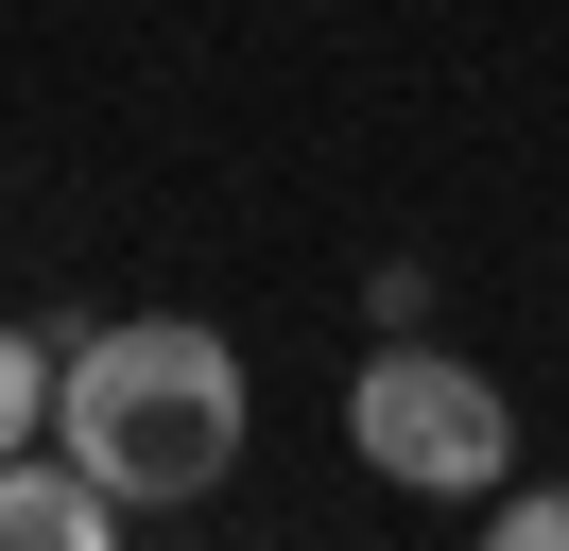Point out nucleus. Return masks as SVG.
Returning a JSON list of instances; mask_svg holds the SVG:
<instances>
[{
    "label": "nucleus",
    "mask_w": 569,
    "mask_h": 551,
    "mask_svg": "<svg viewBox=\"0 0 569 551\" xmlns=\"http://www.w3.org/2000/svg\"><path fill=\"white\" fill-rule=\"evenodd\" d=\"M346 448L397 482V500H466V517H483L500 482H518V397H500L483 362H449V344L397 328L380 362L346 379Z\"/></svg>",
    "instance_id": "f03ea898"
},
{
    "label": "nucleus",
    "mask_w": 569,
    "mask_h": 551,
    "mask_svg": "<svg viewBox=\"0 0 569 551\" xmlns=\"http://www.w3.org/2000/svg\"><path fill=\"white\" fill-rule=\"evenodd\" d=\"M52 431L121 482V517H190L224 465H242V344L190 328V310L70 328V397H52Z\"/></svg>",
    "instance_id": "f257e3e1"
},
{
    "label": "nucleus",
    "mask_w": 569,
    "mask_h": 551,
    "mask_svg": "<svg viewBox=\"0 0 569 551\" xmlns=\"http://www.w3.org/2000/svg\"><path fill=\"white\" fill-rule=\"evenodd\" d=\"M121 534V482L87 465L70 431L52 448H18V465H0V551H104Z\"/></svg>",
    "instance_id": "7ed1b4c3"
},
{
    "label": "nucleus",
    "mask_w": 569,
    "mask_h": 551,
    "mask_svg": "<svg viewBox=\"0 0 569 551\" xmlns=\"http://www.w3.org/2000/svg\"><path fill=\"white\" fill-rule=\"evenodd\" d=\"M52 397H70V344H52V328H0V465L52 448Z\"/></svg>",
    "instance_id": "20e7f679"
},
{
    "label": "nucleus",
    "mask_w": 569,
    "mask_h": 551,
    "mask_svg": "<svg viewBox=\"0 0 569 551\" xmlns=\"http://www.w3.org/2000/svg\"><path fill=\"white\" fill-rule=\"evenodd\" d=\"M483 534H500V551H569V482H500Z\"/></svg>",
    "instance_id": "39448f33"
}]
</instances>
